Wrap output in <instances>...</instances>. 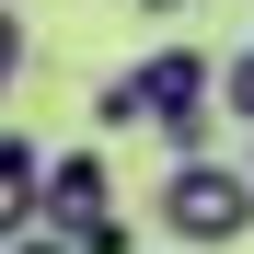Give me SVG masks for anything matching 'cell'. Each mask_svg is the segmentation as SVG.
Returning a JSON list of instances; mask_svg holds the SVG:
<instances>
[{
    "instance_id": "1",
    "label": "cell",
    "mask_w": 254,
    "mask_h": 254,
    "mask_svg": "<svg viewBox=\"0 0 254 254\" xmlns=\"http://www.w3.org/2000/svg\"><path fill=\"white\" fill-rule=\"evenodd\" d=\"M208 93H220V69H208L196 47H150V58H127L93 93V127H104V139L162 127V150H208Z\"/></svg>"
},
{
    "instance_id": "2",
    "label": "cell",
    "mask_w": 254,
    "mask_h": 254,
    "mask_svg": "<svg viewBox=\"0 0 254 254\" xmlns=\"http://www.w3.org/2000/svg\"><path fill=\"white\" fill-rule=\"evenodd\" d=\"M243 231H254V162L174 150V174H162V243L174 254H231Z\"/></svg>"
},
{
    "instance_id": "3",
    "label": "cell",
    "mask_w": 254,
    "mask_h": 254,
    "mask_svg": "<svg viewBox=\"0 0 254 254\" xmlns=\"http://www.w3.org/2000/svg\"><path fill=\"white\" fill-rule=\"evenodd\" d=\"M104 196H116L104 139H81V150H58V162H47V220H81V208H104Z\"/></svg>"
},
{
    "instance_id": "4",
    "label": "cell",
    "mask_w": 254,
    "mask_h": 254,
    "mask_svg": "<svg viewBox=\"0 0 254 254\" xmlns=\"http://www.w3.org/2000/svg\"><path fill=\"white\" fill-rule=\"evenodd\" d=\"M0 220H12V231H35V220H47V150H35L23 127L0 139Z\"/></svg>"
},
{
    "instance_id": "5",
    "label": "cell",
    "mask_w": 254,
    "mask_h": 254,
    "mask_svg": "<svg viewBox=\"0 0 254 254\" xmlns=\"http://www.w3.org/2000/svg\"><path fill=\"white\" fill-rule=\"evenodd\" d=\"M58 231H69L81 254H139V231H127L116 208H81V220H58Z\"/></svg>"
},
{
    "instance_id": "6",
    "label": "cell",
    "mask_w": 254,
    "mask_h": 254,
    "mask_svg": "<svg viewBox=\"0 0 254 254\" xmlns=\"http://www.w3.org/2000/svg\"><path fill=\"white\" fill-rule=\"evenodd\" d=\"M220 116H231V127H254V47H243V58H220Z\"/></svg>"
},
{
    "instance_id": "7",
    "label": "cell",
    "mask_w": 254,
    "mask_h": 254,
    "mask_svg": "<svg viewBox=\"0 0 254 254\" xmlns=\"http://www.w3.org/2000/svg\"><path fill=\"white\" fill-rule=\"evenodd\" d=\"M243 162H254V127H243Z\"/></svg>"
}]
</instances>
